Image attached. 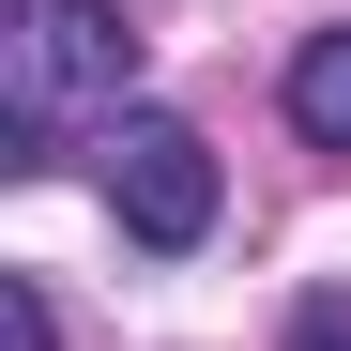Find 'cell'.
<instances>
[{"label":"cell","instance_id":"4","mask_svg":"<svg viewBox=\"0 0 351 351\" xmlns=\"http://www.w3.org/2000/svg\"><path fill=\"white\" fill-rule=\"evenodd\" d=\"M0 351H62V321H46V290H31V275H0Z\"/></svg>","mask_w":351,"mask_h":351},{"label":"cell","instance_id":"1","mask_svg":"<svg viewBox=\"0 0 351 351\" xmlns=\"http://www.w3.org/2000/svg\"><path fill=\"white\" fill-rule=\"evenodd\" d=\"M123 123L138 107V16L123 0H31V46H16V153L0 168H62V123Z\"/></svg>","mask_w":351,"mask_h":351},{"label":"cell","instance_id":"3","mask_svg":"<svg viewBox=\"0 0 351 351\" xmlns=\"http://www.w3.org/2000/svg\"><path fill=\"white\" fill-rule=\"evenodd\" d=\"M290 138H306V153H351V31H306V46H290Z\"/></svg>","mask_w":351,"mask_h":351},{"label":"cell","instance_id":"2","mask_svg":"<svg viewBox=\"0 0 351 351\" xmlns=\"http://www.w3.org/2000/svg\"><path fill=\"white\" fill-rule=\"evenodd\" d=\"M92 184H107V214H123V245H153V260H184V245H214V138L199 123H168V107H123V123H92Z\"/></svg>","mask_w":351,"mask_h":351},{"label":"cell","instance_id":"5","mask_svg":"<svg viewBox=\"0 0 351 351\" xmlns=\"http://www.w3.org/2000/svg\"><path fill=\"white\" fill-rule=\"evenodd\" d=\"M290 351H351V306H336V290H321L306 321H290Z\"/></svg>","mask_w":351,"mask_h":351}]
</instances>
